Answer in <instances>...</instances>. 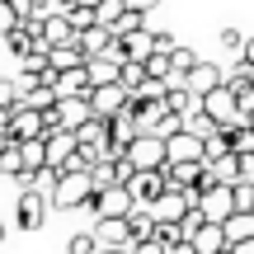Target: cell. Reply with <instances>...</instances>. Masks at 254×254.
Masks as SVG:
<instances>
[{
	"label": "cell",
	"mask_w": 254,
	"mask_h": 254,
	"mask_svg": "<svg viewBox=\"0 0 254 254\" xmlns=\"http://www.w3.org/2000/svg\"><path fill=\"white\" fill-rule=\"evenodd\" d=\"M90 198H94V174L90 170H66L52 189L57 212H80V207H90Z\"/></svg>",
	"instance_id": "obj_1"
},
{
	"label": "cell",
	"mask_w": 254,
	"mask_h": 254,
	"mask_svg": "<svg viewBox=\"0 0 254 254\" xmlns=\"http://www.w3.org/2000/svg\"><path fill=\"white\" fill-rule=\"evenodd\" d=\"M127 160H132V170H165L170 165V146H165V136H136L132 146H127Z\"/></svg>",
	"instance_id": "obj_2"
},
{
	"label": "cell",
	"mask_w": 254,
	"mask_h": 254,
	"mask_svg": "<svg viewBox=\"0 0 254 254\" xmlns=\"http://www.w3.org/2000/svg\"><path fill=\"white\" fill-rule=\"evenodd\" d=\"M9 141H33V136H52V127H47V113L43 109H28V104H19L14 113H9Z\"/></svg>",
	"instance_id": "obj_3"
},
{
	"label": "cell",
	"mask_w": 254,
	"mask_h": 254,
	"mask_svg": "<svg viewBox=\"0 0 254 254\" xmlns=\"http://www.w3.org/2000/svg\"><path fill=\"white\" fill-rule=\"evenodd\" d=\"M47 207H52V198H47L43 189H24L14 202V226L19 231H38L47 221Z\"/></svg>",
	"instance_id": "obj_4"
},
{
	"label": "cell",
	"mask_w": 254,
	"mask_h": 254,
	"mask_svg": "<svg viewBox=\"0 0 254 254\" xmlns=\"http://www.w3.org/2000/svg\"><path fill=\"white\" fill-rule=\"evenodd\" d=\"M132 207H136V198L127 193V184H109V189H94V198H90L94 221H99V217H127Z\"/></svg>",
	"instance_id": "obj_5"
},
{
	"label": "cell",
	"mask_w": 254,
	"mask_h": 254,
	"mask_svg": "<svg viewBox=\"0 0 254 254\" xmlns=\"http://www.w3.org/2000/svg\"><path fill=\"white\" fill-rule=\"evenodd\" d=\"M165 189H170L165 170H132V179H127V193L136 198V207H155Z\"/></svg>",
	"instance_id": "obj_6"
},
{
	"label": "cell",
	"mask_w": 254,
	"mask_h": 254,
	"mask_svg": "<svg viewBox=\"0 0 254 254\" xmlns=\"http://www.w3.org/2000/svg\"><path fill=\"white\" fill-rule=\"evenodd\" d=\"M202 113H207V118H217V127L240 123V99H236V90H231V85H221V90L202 94Z\"/></svg>",
	"instance_id": "obj_7"
},
{
	"label": "cell",
	"mask_w": 254,
	"mask_h": 254,
	"mask_svg": "<svg viewBox=\"0 0 254 254\" xmlns=\"http://www.w3.org/2000/svg\"><path fill=\"white\" fill-rule=\"evenodd\" d=\"M198 212L207 221H226L231 212H236V184H212V189L198 198Z\"/></svg>",
	"instance_id": "obj_8"
},
{
	"label": "cell",
	"mask_w": 254,
	"mask_h": 254,
	"mask_svg": "<svg viewBox=\"0 0 254 254\" xmlns=\"http://www.w3.org/2000/svg\"><path fill=\"white\" fill-rule=\"evenodd\" d=\"M90 104H94L99 118H118L127 104H132V94H127L123 80H118V85H94V90H90Z\"/></svg>",
	"instance_id": "obj_9"
},
{
	"label": "cell",
	"mask_w": 254,
	"mask_h": 254,
	"mask_svg": "<svg viewBox=\"0 0 254 254\" xmlns=\"http://www.w3.org/2000/svg\"><path fill=\"white\" fill-rule=\"evenodd\" d=\"M94 240H99V250H132V226H127V217H99L94 221Z\"/></svg>",
	"instance_id": "obj_10"
},
{
	"label": "cell",
	"mask_w": 254,
	"mask_h": 254,
	"mask_svg": "<svg viewBox=\"0 0 254 254\" xmlns=\"http://www.w3.org/2000/svg\"><path fill=\"white\" fill-rule=\"evenodd\" d=\"M52 90H57V99H90V90H94L90 66H75V71H57Z\"/></svg>",
	"instance_id": "obj_11"
},
{
	"label": "cell",
	"mask_w": 254,
	"mask_h": 254,
	"mask_svg": "<svg viewBox=\"0 0 254 254\" xmlns=\"http://www.w3.org/2000/svg\"><path fill=\"white\" fill-rule=\"evenodd\" d=\"M184 85L202 99V94H212V90H221V85H226V71H221L217 62H198L189 75H184Z\"/></svg>",
	"instance_id": "obj_12"
},
{
	"label": "cell",
	"mask_w": 254,
	"mask_h": 254,
	"mask_svg": "<svg viewBox=\"0 0 254 254\" xmlns=\"http://www.w3.org/2000/svg\"><path fill=\"white\" fill-rule=\"evenodd\" d=\"M165 146H170V160H207V141L198 132H189V127L165 136Z\"/></svg>",
	"instance_id": "obj_13"
},
{
	"label": "cell",
	"mask_w": 254,
	"mask_h": 254,
	"mask_svg": "<svg viewBox=\"0 0 254 254\" xmlns=\"http://www.w3.org/2000/svg\"><path fill=\"white\" fill-rule=\"evenodd\" d=\"M90 118H94V104L90 99H57V123H62L66 132H80Z\"/></svg>",
	"instance_id": "obj_14"
},
{
	"label": "cell",
	"mask_w": 254,
	"mask_h": 254,
	"mask_svg": "<svg viewBox=\"0 0 254 254\" xmlns=\"http://www.w3.org/2000/svg\"><path fill=\"white\" fill-rule=\"evenodd\" d=\"M202 170H207V160H170L165 179H170V189H198Z\"/></svg>",
	"instance_id": "obj_15"
},
{
	"label": "cell",
	"mask_w": 254,
	"mask_h": 254,
	"mask_svg": "<svg viewBox=\"0 0 254 254\" xmlns=\"http://www.w3.org/2000/svg\"><path fill=\"white\" fill-rule=\"evenodd\" d=\"M80 151V141H75V132H52L47 136V165H52V170H66V160H71V155Z\"/></svg>",
	"instance_id": "obj_16"
},
{
	"label": "cell",
	"mask_w": 254,
	"mask_h": 254,
	"mask_svg": "<svg viewBox=\"0 0 254 254\" xmlns=\"http://www.w3.org/2000/svg\"><path fill=\"white\" fill-rule=\"evenodd\" d=\"M43 38H47V43H52V47L80 43V33H75V24H71V19H66V14H47V19H43Z\"/></svg>",
	"instance_id": "obj_17"
},
{
	"label": "cell",
	"mask_w": 254,
	"mask_h": 254,
	"mask_svg": "<svg viewBox=\"0 0 254 254\" xmlns=\"http://www.w3.org/2000/svg\"><path fill=\"white\" fill-rule=\"evenodd\" d=\"M75 66H90V52H85L80 43L52 47V71H75Z\"/></svg>",
	"instance_id": "obj_18"
},
{
	"label": "cell",
	"mask_w": 254,
	"mask_h": 254,
	"mask_svg": "<svg viewBox=\"0 0 254 254\" xmlns=\"http://www.w3.org/2000/svg\"><path fill=\"white\" fill-rule=\"evenodd\" d=\"M113 38H118V33H113L109 24H94V28H85V33H80V47H85L90 57H104V52L113 47Z\"/></svg>",
	"instance_id": "obj_19"
},
{
	"label": "cell",
	"mask_w": 254,
	"mask_h": 254,
	"mask_svg": "<svg viewBox=\"0 0 254 254\" xmlns=\"http://www.w3.org/2000/svg\"><path fill=\"white\" fill-rule=\"evenodd\" d=\"M127 226H132V245H136V240H155V226L160 221H155L151 207H132L127 212Z\"/></svg>",
	"instance_id": "obj_20"
},
{
	"label": "cell",
	"mask_w": 254,
	"mask_h": 254,
	"mask_svg": "<svg viewBox=\"0 0 254 254\" xmlns=\"http://www.w3.org/2000/svg\"><path fill=\"white\" fill-rule=\"evenodd\" d=\"M0 174H5V179H19V174H24V146L19 141H0Z\"/></svg>",
	"instance_id": "obj_21"
},
{
	"label": "cell",
	"mask_w": 254,
	"mask_h": 254,
	"mask_svg": "<svg viewBox=\"0 0 254 254\" xmlns=\"http://www.w3.org/2000/svg\"><path fill=\"white\" fill-rule=\"evenodd\" d=\"M123 47H127V62H146V57L155 52V33L151 28H136V33L123 38Z\"/></svg>",
	"instance_id": "obj_22"
},
{
	"label": "cell",
	"mask_w": 254,
	"mask_h": 254,
	"mask_svg": "<svg viewBox=\"0 0 254 254\" xmlns=\"http://www.w3.org/2000/svg\"><path fill=\"white\" fill-rule=\"evenodd\" d=\"M19 146H24V174L52 170V165H47V136H33V141H19Z\"/></svg>",
	"instance_id": "obj_23"
},
{
	"label": "cell",
	"mask_w": 254,
	"mask_h": 254,
	"mask_svg": "<svg viewBox=\"0 0 254 254\" xmlns=\"http://www.w3.org/2000/svg\"><path fill=\"white\" fill-rule=\"evenodd\" d=\"M207 174L217 184H240V155L231 151V155H217V160H207Z\"/></svg>",
	"instance_id": "obj_24"
},
{
	"label": "cell",
	"mask_w": 254,
	"mask_h": 254,
	"mask_svg": "<svg viewBox=\"0 0 254 254\" xmlns=\"http://www.w3.org/2000/svg\"><path fill=\"white\" fill-rule=\"evenodd\" d=\"M90 80L94 85H118L123 80V66L113 57H90Z\"/></svg>",
	"instance_id": "obj_25"
},
{
	"label": "cell",
	"mask_w": 254,
	"mask_h": 254,
	"mask_svg": "<svg viewBox=\"0 0 254 254\" xmlns=\"http://www.w3.org/2000/svg\"><path fill=\"white\" fill-rule=\"evenodd\" d=\"M221 226H226L231 245H236V240H254V212H231Z\"/></svg>",
	"instance_id": "obj_26"
},
{
	"label": "cell",
	"mask_w": 254,
	"mask_h": 254,
	"mask_svg": "<svg viewBox=\"0 0 254 254\" xmlns=\"http://www.w3.org/2000/svg\"><path fill=\"white\" fill-rule=\"evenodd\" d=\"M146 80H151V75H146V62H123V85H127V94H141Z\"/></svg>",
	"instance_id": "obj_27"
},
{
	"label": "cell",
	"mask_w": 254,
	"mask_h": 254,
	"mask_svg": "<svg viewBox=\"0 0 254 254\" xmlns=\"http://www.w3.org/2000/svg\"><path fill=\"white\" fill-rule=\"evenodd\" d=\"M184 127H189V132H198L202 141H207L212 132H221V127H217V118H207V113H202V104H198V109L189 113V118H184Z\"/></svg>",
	"instance_id": "obj_28"
},
{
	"label": "cell",
	"mask_w": 254,
	"mask_h": 254,
	"mask_svg": "<svg viewBox=\"0 0 254 254\" xmlns=\"http://www.w3.org/2000/svg\"><path fill=\"white\" fill-rule=\"evenodd\" d=\"M75 24V33H85V28H94L99 24V5H71V14H66Z\"/></svg>",
	"instance_id": "obj_29"
},
{
	"label": "cell",
	"mask_w": 254,
	"mask_h": 254,
	"mask_svg": "<svg viewBox=\"0 0 254 254\" xmlns=\"http://www.w3.org/2000/svg\"><path fill=\"white\" fill-rule=\"evenodd\" d=\"M19 104H24V94H19V80H0V113H14Z\"/></svg>",
	"instance_id": "obj_30"
},
{
	"label": "cell",
	"mask_w": 254,
	"mask_h": 254,
	"mask_svg": "<svg viewBox=\"0 0 254 254\" xmlns=\"http://www.w3.org/2000/svg\"><path fill=\"white\" fill-rule=\"evenodd\" d=\"M19 24H24V14L14 9V0H0V38H9Z\"/></svg>",
	"instance_id": "obj_31"
},
{
	"label": "cell",
	"mask_w": 254,
	"mask_h": 254,
	"mask_svg": "<svg viewBox=\"0 0 254 254\" xmlns=\"http://www.w3.org/2000/svg\"><path fill=\"white\" fill-rule=\"evenodd\" d=\"M66 254H99V240H94V231H75Z\"/></svg>",
	"instance_id": "obj_32"
},
{
	"label": "cell",
	"mask_w": 254,
	"mask_h": 254,
	"mask_svg": "<svg viewBox=\"0 0 254 254\" xmlns=\"http://www.w3.org/2000/svg\"><path fill=\"white\" fill-rule=\"evenodd\" d=\"M127 14V0H99V24H118V19Z\"/></svg>",
	"instance_id": "obj_33"
},
{
	"label": "cell",
	"mask_w": 254,
	"mask_h": 254,
	"mask_svg": "<svg viewBox=\"0 0 254 254\" xmlns=\"http://www.w3.org/2000/svg\"><path fill=\"white\" fill-rule=\"evenodd\" d=\"M198 62H202V57L193 52V47H174V71H179V80H184V75H189Z\"/></svg>",
	"instance_id": "obj_34"
},
{
	"label": "cell",
	"mask_w": 254,
	"mask_h": 254,
	"mask_svg": "<svg viewBox=\"0 0 254 254\" xmlns=\"http://www.w3.org/2000/svg\"><path fill=\"white\" fill-rule=\"evenodd\" d=\"M202 226H207V217H202L198 207H189V212H184V221H179V231H184V240H193V236H198Z\"/></svg>",
	"instance_id": "obj_35"
},
{
	"label": "cell",
	"mask_w": 254,
	"mask_h": 254,
	"mask_svg": "<svg viewBox=\"0 0 254 254\" xmlns=\"http://www.w3.org/2000/svg\"><path fill=\"white\" fill-rule=\"evenodd\" d=\"M141 19H146V14H141V9H127V14L118 19V24H113V33H118V38H127V33H136V28H146V24H141Z\"/></svg>",
	"instance_id": "obj_36"
},
{
	"label": "cell",
	"mask_w": 254,
	"mask_h": 254,
	"mask_svg": "<svg viewBox=\"0 0 254 254\" xmlns=\"http://www.w3.org/2000/svg\"><path fill=\"white\" fill-rule=\"evenodd\" d=\"M245 43H250V38L240 33V28H221V47H226V52L240 57V52H245Z\"/></svg>",
	"instance_id": "obj_37"
},
{
	"label": "cell",
	"mask_w": 254,
	"mask_h": 254,
	"mask_svg": "<svg viewBox=\"0 0 254 254\" xmlns=\"http://www.w3.org/2000/svg\"><path fill=\"white\" fill-rule=\"evenodd\" d=\"M132 254H170V250H165L160 240H136V245H132Z\"/></svg>",
	"instance_id": "obj_38"
},
{
	"label": "cell",
	"mask_w": 254,
	"mask_h": 254,
	"mask_svg": "<svg viewBox=\"0 0 254 254\" xmlns=\"http://www.w3.org/2000/svg\"><path fill=\"white\" fill-rule=\"evenodd\" d=\"M174 47H179V43H174L170 33H155V52H170V57H174Z\"/></svg>",
	"instance_id": "obj_39"
},
{
	"label": "cell",
	"mask_w": 254,
	"mask_h": 254,
	"mask_svg": "<svg viewBox=\"0 0 254 254\" xmlns=\"http://www.w3.org/2000/svg\"><path fill=\"white\" fill-rule=\"evenodd\" d=\"M240 179L254 184V155H240Z\"/></svg>",
	"instance_id": "obj_40"
},
{
	"label": "cell",
	"mask_w": 254,
	"mask_h": 254,
	"mask_svg": "<svg viewBox=\"0 0 254 254\" xmlns=\"http://www.w3.org/2000/svg\"><path fill=\"white\" fill-rule=\"evenodd\" d=\"M155 5H160V0H127V9H141V14H151Z\"/></svg>",
	"instance_id": "obj_41"
},
{
	"label": "cell",
	"mask_w": 254,
	"mask_h": 254,
	"mask_svg": "<svg viewBox=\"0 0 254 254\" xmlns=\"http://www.w3.org/2000/svg\"><path fill=\"white\" fill-rule=\"evenodd\" d=\"M231 254H254V240H236V245H231Z\"/></svg>",
	"instance_id": "obj_42"
},
{
	"label": "cell",
	"mask_w": 254,
	"mask_h": 254,
	"mask_svg": "<svg viewBox=\"0 0 254 254\" xmlns=\"http://www.w3.org/2000/svg\"><path fill=\"white\" fill-rule=\"evenodd\" d=\"M240 57H250V62H254V38H250V43H245V52H240Z\"/></svg>",
	"instance_id": "obj_43"
},
{
	"label": "cell",
	"mask_w": 254,
	"mask_h": 254,
	"mask_svg": "<svg viewBox=\"0 0 254 254\" xmlns=\"http://www.w3.org/2000/svg\"><path fill=\"white\" fill-rule=\"evenodd\" d=\"M5 236H9V226H5V221H0V245H5Z\"/></svg>",
	"instance_id": "obj_44"
},
{
	"label": "cell",
	"mask_w": 254,
	"mask_h": 254,
	"mask_svg": "<svg viewBox=\"0 0 254 254\" xmlns=\"http://www.w3.org/2000/svg\"><path fill=\"white\" fill-rule=\"evenodd\" d=\"M99 254H132V250H99Z\"/></svg>",
	"instance_id": "obj_45"
}]
</instances>
